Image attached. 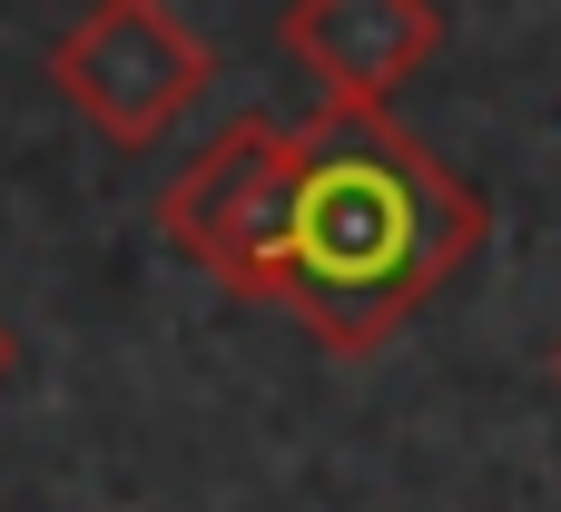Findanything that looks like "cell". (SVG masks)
Wrapping results in <instances>:
<instances>
[{
	"mask_svg": "<svg viewBox=\"0 0 561 512\" xmlns=\"http://www.w3.org/2000/svg\"><path fill=\"white\" fill-rule=\"evenodd\" d=\"M483 227V197L414 128H394L385 109H325L316 128H296L266 306H286L335 355H375L473 266Z\"/></svg>",
	"mask_w": 561,
	"mask_h": 512,
	"instance_id": "obj_1",
	"label": "cell"
},
{
	"mask_svg": "<svg viewBox=\"0 0 561 512\" xmlns=\"http://www.w3.org/2000/svg\"><path fill=\"white\" fill-rule=\"evenodd\" d=\"M217 59L207 39L168 10V0H89L59 39H49V89L108 138V148H148L168 138L197 99H207Z\"/></svg>",
	"mask_w": 561,
	"mask_h": 512,
	"instance_id": "obj_2",
	"label": "cell"
},
{
	"mask_svg": "<svg viewBox=\"0 0 561 512\" xmlns=\"http://www.w3.org/2000/svg\"><path fill=\"white\" fill-rule=\"evenodd\" d=\"M286 178H296V128L237 118V128H217L178 168V187L158 197V237L187 266H207L227 296H256L266 306L276 247H286Z\"/></svg>",
	"mask_w": 561,
	"mask_h": 512,
	"instance_id": "obj_3",
	"label": "cell"
},
{
	"mask_svg": "<svg viewBox=\"0 0 561 512\" xmlns=\"http://www.w3.org/2000/svg\"><path fill=\"white\" fill-rule=\"evenodd\" d=\"M286 49L316 69L325 109H385V99H404L414 69H434L444 10L434 0H296Z\"/></svg>",
	"mask_w": 561,
	"mask_h": 512,
	"instance_id": "obj_4",
	"label": "cell"
},
{
	"mask_svg": "<svg viewBox=\"0 0 561 512\" xmlns=\"http://www.w3.org/2000/svg\"><path fill=\"white\" fill-rule=\"evenodd\" d=\"M10 355H20V345H10V326H0V375H10Z\"/></svg>",
	"mask_w": 561,
	"mask_h": 512,
	"instance_id": "obj_5",
	"label": "cell"
}]
</instances>
